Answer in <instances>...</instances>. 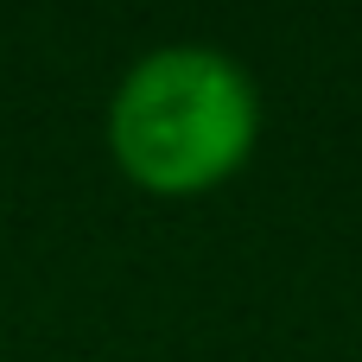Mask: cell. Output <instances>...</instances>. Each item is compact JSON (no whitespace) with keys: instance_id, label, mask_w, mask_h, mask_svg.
<instances>
[{"instance_id":"cell-1","label":"cell","mask_w":362,"mask_h":362,"mask_svg":"<svg viewBox=\"0 0 362 362\" xmlns=\"http://www.w3.org/2000/svg\"><path fill=\"white\" fill-rule=\"evenodd\" d=\"M255 95L216 51H153L115 95V153L153 191H197L242 165Z\"/></svg>"}]
</instances>
